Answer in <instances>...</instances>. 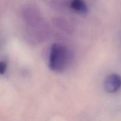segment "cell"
Segmentation results:
<instances>
[{"label":"cell","instance_id":"1","mask_svg":"<svg viewBox=\"0 0 121 121\" xmlns=\"http://www.w3.org/2000/svg\"><path fill=\"white\" fill-rule=\"evenodd\" d=\"M70 53L65 46L54 44L50 48L48 66L52 70L61 72L65 70L70 62Z\"/></svg>","mask_w":121,"mask_h":121},{"label":"cell","instance_id":"2","mask_svg":"<svg viewBox=\"0 0 121 121\" xmlns=\"http://www.w3.org/2000/svg\"><path fill=\"white\" fill-rule=\"evenodd\" d=\"M121 87V76L117 74H111L106 78L105 82V88L111 93L118 92Z\"/></svg>","mask_w":121,"mask_h":121},{"label":"cell","instance_id":"3","mask_svg":"<svg viewBox=\"0 0 121 121\" xmlns=\"http://www.w3.org/2000/svg\"><path fill=\"white\" fill-rule=\"evenodd\" d=\"M70 7L73 10L81 14H86L87 13L88 8L86 2L82 0H74L70 2Z\"/></svg>","mask_w":121,"mask_h":121},{"label":"cell","instance_id":"4","mask_svg":"<svg viewBox=\"0 0 121 121\" xmlns=\"http://www.w3.org/2000/svg\"><path fill=\"white\" fill-rule=\"evenodd\" d=\"M7 64L5 61H0V74H4L7 70Z\"/></svg>","mask_w":121,"mask_h":121}]
</instances>
